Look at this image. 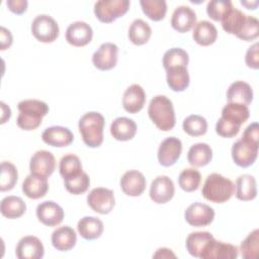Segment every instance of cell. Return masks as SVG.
<instances>
[{"label": "cell", "mask_w": 259, "mask_h": 259, "mask_svg": "<svg viewBox=\"0 0 259 259\" xmlns=\"http://www.w3.org/2000/svg\"><path fill=\"white\" fill-rule=\"evenodd\" d=\"M143 12L153 21L162 20L167 12V3L164 0H141Z\"/></svg>", "instance_id": "cell-37"}, {"label": "cell", "mask_w": 259, "mask_h": 259, "mask_svg": "<svg viewBox=\"0 0 259 259\" xmlns=\"http://www.w3.org/2000/svg\"><path fill=\"white\" fill-rule=\"evenodd\" d=\"M239 250L235 245L218 241L214 238L208 243L201 254V259H236Z\"/></svg>", "instance_id": "cell-18"}, {"label": "cell", "mask_w": 259, "mask_h": 259, "mask_svg": "<svg viewBox=\"0 0 259 259\" xmlns=\"http://www.w3.org/2000/svg\"><path fill=\"white\" fill-rule=\"evenodd\" d=\"M19 114L16 119L17 126L23 131L37 128L49 112V105L38 99H25L17 105Z\"/></svg>", "instance_id": "cell-1"}, {"label": "cell", "mask_w": 259, "mask_h": 259, "mask_svg": "<svg viewBox=\"0 0 259 259\" xmlns=\"http://www.w3.org/2000/svg\"><path fill=\"white\" fill-rule=\"evenodd\" d=\"M131 2L128 0H99L94 4V14L103 23H110L124 15Z\"/></svg>", "instance_id": "cell-5"}, {"label": "cell", "mask_w": 259, "mask_h": 259, "mask_svg": "<svg viewBox=\"0 0 259 259\" xmlns=\"http://www.w3.org/2000/svg\"><path fill=\"white\" fill-rule=\"evenodd\" d=\"M241 4L244 5L247 9H252V10H255L259 4L258 1H253V2H250V1H241Z\"/></svg>", "instance_id": "cell-53"}, {"label": "cell", "mask_w": 259, "mask_h": 259, "mask_svg": "<svg viewBox=\"0 0 259 259\" xmlns=\"http://www.w3.org/2000/svg\"><path fill=\"white\" fill-rule=\"evenodd\" d=\"M110 134L117 141H130L137 134V124L132 118L117 117L110 124Z\"/></svg>", "instance_id": "cell-24"}, {"label": "cell", "mask_w": 259, "mask_h": 259, "mask_svg": "<svg viewBox=\"0 0 259 259\" xmlns=\"http://www.w3.org/2000/svg\"><path fill=\"white\" fill-rule=\"evenodd\" d=\"M214 210L211 206L201 202L191 203L184 212L185 221L192 227H205L212 223Z\"/></svg>", "instance_id": "cell-8"}, {"label": "cell", "mask_w": 259, "mask_h": 259, "mask_svg": "<svg viewBox=\"0 0 259 259\" xmlns=\"http://www.w3.org/2000/svg\"><path fill=\"white\" fill-rule=\"evenodd\" d=\"M201 175L198 170L194 168H186L181 171L178 176L179 186L186 192H192L199 187Z\"/></svg>", "instance_id": "cell-41"}, {"label": "cell", "mask_w": 259, "mask_h": 259, "mask_svg": "<svg viewBox=\"0 0 259 259\" xmlns=\"http://www.w3.org/2000/svg\"><path fill=\"white\" fill-rule=\"evenodd\" d=\"M18 180L17 168L14 164L8 161L1 163V176H0V190L9 191L13 189Z\"/></svg>", "instance_id": "cell-39"}, {"label": "cell", "mask_w": 259, "mask_h": 259, "mask_svg": "<svg viewBox=\"0 0 259 259\" xmlns=\"http://www.w3.org/2000/svg\"><path fill=\"white\" fill-rule=\"evenodd\" d=\"M241 140L248 144L258 146L259 145V125H258V123L257 122L250 123L245 128Z\"/></svg>", "instance_id": "cell-47"}, {"label": "cell", "mask_w": 259, "mask_h": 259, "mask_svg": "<svg viewBox=\"0 0 259 259\" xmlns=\"http://www.w3.org/2000/svg\"><path fill=\"white\" fill-rule=\"evenodd\" d=\"M87 203L97 213H109L115 204L114 193L105 187L93 188L87 195Z\"/></svg>", "instance_id": "cell-7"}, {"label": "cell", "mask_w": 259, "mask_h": 259, "mask_svg": "<svg viewBox=\"0 0 259 259\" xmlns=\"http://www.w3.org/2000/svg\"><path fill=\"white\" fill-rule=\"evenodd\" d=\"M230 0H211L206 5V13L214 21H221L233 8Z\"/></svg>", "instance_id": "cell-44"}, {"label": "cell", "mask_w": 259, "mask_h": 259, "mask_svg": "<svg viewBox=\"0 0 259 259\" xmlns=\"http://www.w3.org/2000/svg\"><path fill=\"white\" fill-rule=\"evenodd\" d=\"M240 127L241 125L221 116L215 124V133L223 138H233L238 135Z\"/></svg>", "instance_id": "cell-46"}, {"label": "cell", "mask_w": 259, "mask_h": 259, "mask_svg": "<svg viewBox=\"0 0 259 259\" xmlns=\"http://www.w3.org/2000/svg\"><path fill=\"white\" fill-rule=\"evenodd\" d=\"M61 176L66 179L82 173V164L78 156L74 154H67L62 157L59 165Z\"/></svg>", "instance_id": "cell-38"}, {"label": "cell", "mask_w": 259, "mask_h": 259, "mask_svg": "<svg viewBox=\"0 0 259 259\" xmlns=\"http://www.w3.org/2000/svg\"><path fill=\"white\" fill-rule=\"evenodd\" d=\"M120 188L127 196H140L146 189L147 181L144 174L138 170H128L120 178Z\"/></svg>", "instance_id": "cell-17"}, {"label": "cell", "mask_w": 259, "mask_h": 259, "mask_svg": "<svg viewBox=\"0 0 259 259\" xmlns=\"http://www.w3.org/2000/svg\"><path fill=\"white\" fill-rule=\"evenodd\" d=\"M93 37L92 27L85 21L72 22L66 30V40L74 47H84Z\"/></svg>", "instance_id": "cell-16"}, {"label": "cell", "mask_w": 259, "mask_h": 259, "mask_svg": "<svg viewBox=\"0 0 259 259\" xmlns=\"http://www.w3.org/2000/svg\"><path fill=\"white\" fill-rule=\"evenodd\" d=\"M128 38L136 46H142L149 41L152 35V28L143 19H135L128 28Z\"/></svg>", "instance_id": "cell-33"}, {"label": "cell", "mask_w": 259, "mask_h": 259, "mask_svg": "<svg viewBox=\"0 0 259 259\" xmlns=\"http://www.w3.org/2000/svg\"><path fill=\"white\" fill-rule=\"evenodd\" d=\"M250 116V110L247 105L241 103L228 102L222 109V117L232 122L242 125Z\"/></svg>", "instance_id": "cell-34"}, {"label": "cell", "mask_w": 259, "mask_h": 259, "mask_svg": "<svg viewBox=\"0 0 259 259\" xmlns=\"http://www.w3.org/2000/svg\"><path fill=\"white\" fill-rule=\"evenodd\" d=\"M259 35V21L256 17L247 15L245 23L239 33L236 35L238 38L251 41L255 38H257Z\"/></svg>", "instance_id": "cell-45"}, {"label": "cell", "mask_w": 259, "mask_h": 259, "mask_svg": "<svg viewBox=\"0 0 259 259\" xmlns=\"http://www.w3.org/2000/svg\"><path fill=\"white\" fill-rule=\"evenodd\" d=\"M192 37L194 41L200 46H210L217 40V27L208 20H200L193 26Z\"/></svg>", "instance_id": "cell-26"}, {"label": "cell", "mask_w": 259, "mask_h": 259, "mask_svg": "<svg viewBox=\"0 0 259 259\" xmlns=\"http://www.w3.org/2000/svg\"><path fill=\"white\" fill-rule=\"evenodd\" d=\"M64 209L57 202L47 200L36 206L37 220L45 226L55 227L60 225L64 219Z\"/></svg>", "instance_id": "cell-14"}, {"label": "cell", "mask_w": 259, "mask_h": 259, "mask_svg": "<svg viewBox=\"0 0 259 259\" xmlns=\"http://www.w3.org/2000/svg\"><path fill=\"white\" fill-rule=\"evenodd\" d=\"M228 102L249 105L253 100V89L250 84L244 81L233 82L227 91Z\"/></svg>", "instance_id": "cell-25"}, {"label": "cell", "mask_w": 259, "mask_h": 259, "mask_svg": "<svg viewBox=\"0 0 259 259\" xmlns=\"http://www.w3.org/2000/svg\"><path fill=\"white\" fill-rule=\"evenodd\" d=\"M213 238L214 237L209 232H206V231L192 232L186 238V242H185L186 250L191 256L195 258H200L206 246Z\"/></svg>", "instance_id": "cell-27"}, {"label": "cell", "mask_w": 259, "mask_h": 259, "mask_svg": "<svg viewBox=\"0 0 259 259\" xmlns=\"http://www.w3.org/2000/svg\"><path fill=\"white\" fill-rule=\"evenodd\" d=\"M183 131L191 137L203 136L207 131L206 119L198 114L188 115L182 123Z\"/></svg>", "instance_id": "cell-40"}, {"label": "cell", "mask_w": 259, "mask_h": 259, "mask_svg": "<svg viewBox=\"0 0 259 259\" xmlns=\"http://www.w3.org/2000/svg\"><path fill=\"white\" fill-rule=\"evenodd\" d=\"M146 102V93L143 87L139 84L128 86L123 92L122 106L125 111L130 113H137L141 111Z\"/></svg>", "instance_id": "cell-21"}, {"label": "cell", "mask_w": 259, "mask_h": 259, "mask_svg": "<svg viewBox=\"0 0 259 259\" xmlns=\"http://www.w3.org/2000/svg\"><path fill=\"white\" fill-rule=\"evenodd\" d=\"M13 41L12 34L10 30L5 28L4 26H1L0 28V42H1V51H4L8 49Z\"/></svg>", "instance_id": "cell-50"}, {"label": "cell", "mask_w": 259, "mask_h": 259, "mask_svg": "<svg viewBox=\"0 0 259 259\" xmlns=\"http://www.w3.org/2000/svg\"><path fill=\"white\" fill-rule=\"evenodd\" d=\"M52 245L58 251H69L73 249L77 243V235L73 228L63 226L57 228L51 237Z\"/></svg>", "instance_id": "cell-22"}, {"label": "cell", "mask_w": 259, "mask_h": 259, "mask_svg": "<svg viewBox=\"0 0 259 259\" xmlns=\"http://www.w3.org/2000/svg\"><path fill=\"white\" fill-rule=\"evenodd\" d=\"M49 190L48 178L29 174L22 182L23 193L31 199H38L44 197Z\"/></svg>", "instance_id": "cell-23"}, {"label": "cell", "mask_w": 259, "mask_h": 259, "mask_svg": "<svg viewBox=\"0 0 259 259\" xmlns=\"http://www.w3.org/2000/svg\"><path fill=\"white\" fill-rule=\"evenodd\" d=\"M15 255L18 259H40L45 255V248L37 237L24 236L17 243Z\"/></svg>", "instance_id": "cell-13"}, {"label": "cell", "mask_w": 259, "mask_h": 259, "mask_svg": "<svg viewBox=\"0 0 259 259\" xmlns=\"http://www.w3.org/2000/svg\"><path fill=\"white\" fill-rule=\"evenodd\" d=\"M148 114L154 124L163 132L171 131L176 123L172 101L165 95L153 97L149 103Z\"/></svg>", "instance_id": "cell-2"}, {"label": "cell", "mask_w": 259, "mask_h": 259, "mask_svg": "<svg viewBox=\"0 0 259 259\" xmlns=\"http://www.w3.org/2000/svg\"><path fill=\"white\" fill-rule=\"evenodd\" d=\"M236 197L242 201H249L257 196L256 179L250 174L240 175L236 180Z\"/></svg>", "instance_id": "cell-29"}, {"label": "cell", "mask_w": 259, "mask_h": 259, "mask_svg": "<svg viewBox=\"0 0 259 259\" xmlns=\"http://www.w3.org/2000/svg\"><path fill=\"white\" fill-rule=\"evenodd\" d=\"M6 5L11 12L15 14H22L26 11L28 2L26 0H7Z\"/></svg>", "instance_id": "cell-49"}, {"label": "cell", "mask_w": 259, "mask_h": 259, "mask_svg": "<svg viewBox=\"0 0 259 259\" xmlns=\"http://www.w3.org/2000/svg\"><path fill=\"white\" fill-rule=\"evenodd\" d=\"M259 45L258 42L253 44L249 49L247 50L246 56H245V63L246 65L254 70H257L259 68Z\"/></svg>", "instance_id": "cell-48"}, {"label": "cell", "mask_w": 259, "mask_h": 259, "mask_svg": "<svg viewBox=\"0 0 259 259\" xmlns=\"http://www.w3.org/2000/svg\"><path fill=\"white\" fill-rule=\"evenodd\" d=\"M41 140L49 146L63 148L72 144L74 141V135L68 127L53 125L47 127L42 132Z\"/></svg>", "instance_id": "cell-19"}, {"label": "cell", "mask_w": 259, "mask_h": 259, "mask_svg": "<svg viewBox=\"0 0 259 259\" xmlns=\"http://www.w3.org/2000/svg\"><path fill=\"white\" fill-rule=\"evenodd\" d=\"M235 193V185L229 178L219 174H209L202 186V196L214 203H224L228 201Z\"/></svg>", "instance_id": "cell-4"}, {"label": "cell", "mask_w": 259, "mask_h": 259, "mask_svg": "<svg viewBox=\"0 0 259 259\" xmlns=\"http://www.w3.org/2000/svg\"><path fill=\"white\" fill-rule=\"evenodd\" d=\"M104 116L97 111H89L81 116L78 122L82 140L89 148H98L103 142Z\"/></svg>", "instance_id": "cell-3"}, {"label": "cell", "mask_w": 259, "mask_h": 259, "mask_svg": "<svg viewBox=\"0 0 259 259\" xmlns=\"http://www.w3.org/2000/svg\"><path fill=\"white\" fill-rule=\"evenodd\" d=\"M231 153L236 165L247 168L255 163L258 156V146L248 144L240 139L233 144Z\"/></svg>", "instance_id": "cell-15"}, {"label": "cell", "mask_w": 259, "mask_h": 259, "mask_svg": "<svg viewBox=\"0 0 259 259\" xmlns=\"http://www.w3.org/2000/svg\"><path fill=\"white\" fill-rule=\"evenodd\" d=\"M32 35L41 42L49 44L55 41L60 33L58 22L48 14H39L31 22Z\"/></svg>", "instance_id": "cell-6"}, {"label": "cell", "mask_w": 259, "mask_h": 259, "mask_svg": "<svg viewBox=\"0 0 259 259\" xmlns=\"http://www.w3.org/2000/svg\"><path fill=\"white\" fill-rule=\"evenodd\" d=\"M79 235L85 240L98 239L104 230L103 223L100 219L95 217H84L80 219L77 224Z\"/></svg>", "instance_id": "cell-28"}, {"label": "cell", "mask_w": 259, "mask_h": 259, "mask_svg": "<svg viewBox=\"0 0 259 259\" xmlns=\"http://www.w3.org/2000/svg\"><path fill=\"white\" fill-rule=\"evenodd\" d=\"M118 47L112 42H103L94 52L92 63L95 68L100 71H108L113 69L117 64Z\"/></svg>", "instance_id": "cell-9"}, {"label": "cell", "mask_w": 259, "mask_h": 259, "mask_svg": "<svg viewBox=\"0 0 259 259\" xmlns=\"http://www.w3.org/2000/svg\"><path fill=\"white\" fill-rule=\"evenodd\" d=\"M154 258H176V255L168 248H159L156 253L153 255Z\"/></svg>", "instance_id": "cell-51"}, {"label": "cell", "mask_w": 259, "mask_h": 259, "mask_svg": "<svg viewBox=\"0 0 259 259\" xmlns=\"http://www.w3.org/2000/svg\"><path fill=\"white\" fill-rule=\"evenodd\" d=\"M166 80L170 89L175 92L184 91L190 83L189 74L185 67H176L166 70Z\"/></svg>", "instance_id": "cell-32"}, {"label": "cell", "mask_w": 259, "mask_h": 259, "mask_svg": "<svg viewBox=\"0 0 259 259\" xmlns=\"http://www.w3.org/2000/svg\"><path fill=\"white\" fill-rule=\"evenodd\" d=\"M196 23V13L192 8L186 5H180L175 8L171 17V26L178 32L189 31Z\"/></svg>", "instance_id": "cell-20"}, {"label": "cell", "mask_w": 259, "mask_h": 259, "mask_svg": "<svg viewBox=\"0 0 259 259\" xmlns=\"http://www.w3.org/2000/svg\"><path fill=\"white\" fill-rule=\"evenodd\" d=\"M64 184L68 192L78 195L88 190L90 186V178L87 173L82 172L76 176L64 179Z\"/></svg>", "instance_id": "cell-43"}, {"label": "cell", "mask_w": 259, "mask_h": 259, "mask_svg": "<svg viewBox=\"0 0 259 259\" xmlns=\"http://www.w3.org/2000/svg\"><path fill=\"white\" fill-rule=\"evenodd\" d=\"M56 168V159L55 156L46 150L36 151L30 158L29 162V170L31 174L41 176V177H50Z\"/></svg>", "instance_id": "cell-10"}, {"label": "cell", "mask_w": 259, "mask_h": 259, "mask_svg": "<svg viewBox=\"0 0 259 259\" xmlns=\"http://www.w3.org/2000/svg\"><path fill=\"white\" fill-rule=\"evenodd\" d=\"M175 193V187L173 181L166 175L157 176L150 186V197L158 203L163 204L171 200Z\"/></svg>", "instance_id": "cell-12"}, {"label": "cell", "mask_w": 259, "mask_h": 259, "mask_svg": "<svg viewBox=\"0 0 259 259\" xmlns=\"http://www.w3.org/2000/svg\"><path fill=\"white\" fill-rule=\"evenodd\" d=\"M182 152V143L178 138L169 137L166 138L159 146L158 149V161L160 165L164 167H170L174 165L180 158Z\"/></svg>", "instance_id": "cell-11"}, {"label": "cell", "mask_w": 259, "mask_h": 259, "mask_svg": "<svg viewBox=\"0 0 259 259\" xmlns=\"http://www.w3.org/2000/svg\"><path fill=\"white\" fill-rule=\"evenodd\" d=\"M246 17L247 15L243 11L233 7L221 20L223 29L230 34L237 35L245 23Z\"/></svg>", "instance_id": "cell-35"}, {"label": "cell", "mask_w": 259, "mask_h": 259, "mask_svg": "<svg viewBox=\"0 0 259 259\" xmlns=\"http://www.w3.org/2000/svg\"><path fill=\"white\" fill-rule=\"evenodd\" d=\"M25 210L26 204L19 196L8 195L1 200L0 211L7 219H18L24 214Z\"/></svg>", "instance_id": "cell-31"}, {"label": "cell", "mask_w": 259, "mask_h": 259, "mask_svg": "<svg viewBox=\"0 0 259 259\" xmlns=\"http://www.w3.org/2000/svg\"><path fill=\"white\" fill-rule=\"evenodd\" d=\"M241 255L244 259H255L259 251V230L252 231L240 245Z\"/></svg>", "instance_id": "cell-42"}, {"label": "cell", "mask_w": 259, "mask_h": 259, "mask_svg": "<svg viewBox=\"0 0 259 259\" xmlns=\"http://www.w3.org/2000/svg\"><path fill=\"white\" fill-rule=\"evenodd\" d=\"M1 104V110H2V114H1V120L4 119V115H6V119H9L11 116V110L9 108V106H7L3 101L0 103Z\"/></svg>", "instance_id": "cell-52"}, {"label": "cell", "mask_w": 259, "mask_h": 259, "mask_svg": "<svg viewBox=\"0 0 259 259\" xmlns=\"http://www.w3.org/2000/svg\"><path fill=\"white\" fill-rule=\"evenodd\" d=\"M189 62V57L186 51L181 48H172L165 52L162 64L165 70L176 68V67H185L187 68Z\"/></svg>", "instance_id": "cell-36"}, {"label": "cell", "mask_w": 259, "mask_h": 259, "mask_svg": "<svg viewBox=\"0 0 259 259\" xmlns=\"http://www.w3.org/2000/svg\"><path fill=\"white\" fill-rule=\"evenodd\" d=\"M212 159V150L206 143L192 145L187 153L188 163L193 167H203Z\"/></svg>", "instance_id": "cell-30"}]
</instances>
